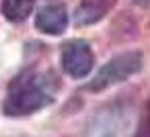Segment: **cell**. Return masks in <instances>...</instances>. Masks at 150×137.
<instances>
[{"label":"cell","instance_id":"obj_2","mask_svg":"<svg viewBox=\"0 0 150 137\" xmlns=\"http://www.w3.org/2000/svg\"><path fill=\"white\" fill-rule=\"evenodd\" d=\"M144 66V57L140 51L132 49V51H123V53H117L113 55L99 72L97 76L88 82V90L93 92H101V90H107L115 84H121L125 82L127 78H132L134 74H138Z\"/></svg>","mask_w":150,"mask_h":137},{"label":"cell","instance_id":"obj_6","mask_svg":"<svg viewBox=\"0 0 150 137\" xmlns=\"http://www.w3.org/2000/svg\"><path fill=\"white\" fill-rule=\"evenodd\" d=\"M113 6H115V0H80L76 10H74V25L76 27L95 25Z\"/></svg>","mask_w":150,"mask_h":137},{"label":"cell","instance_id":"obj_7","mask_svg":"<svg viewBox=\"0 0 150 137\" xmlns=\"http://www.w3.org/2000/svg\"><path fill=\"white\" fill-rule=\"evenodd\" d=\"M33 6H35V0H2L0 10H2V15H4L6 21H11V23H23L33 13Z\"/></svg>","mask_w":150,"mask_h":137},{"label":"cell","instance_id":"obj_5","mask_svg":"<svg viewBox=\"0 0 150 137\" xmlns=\"http://www.w3.org/2000/svg\"><path fill=\"white\" fill-rule=\"evenodd\" d=\"M37 31L45 35H62L68 27V10L64 4H47L35 17Z\"/></svg>","mask_w":150,"mask_h":137},{"label":"cell","instance_id":"obj_9","mask_svg":"<svg viewBox=\"0 0 150 137\" xmlns=\"http://www.w3.org/2000/svg\"><path fill=\"white\" fill-rule=\"evenodd\" d=\"M132 2H136V4H140V6H148L150 0H132Z\"/></svg>","mask_w":150,"mask_h":137},{"label":"cell","instance_id":"obj_3","mask_svg":"<svg viewBox=\"0 0 150 137\" xmlns=\"http://www.w3.org/2000/svg\"><path fill=\"white\" fill-rule=\"evenodd\" d=\"M125 127V108L121 102H109L93 113L84 137H121Z\"/></svg>","mask_w":150,"mask_h":137},{"label":"cell","instance_id":"obj_4","mask_svg":"<svg viewBox=\"0 0 150 137\" xmlns=\"http://www.w3.org/2000/svg\"><path fill=\"white\" fill-rule=\"evenodd\" d=\"M62 68L64 72L74 78V80H82L91 74L93 66H95V55H93V47L88 41L84 39H70L62 45Z\"/></svg>","mask_w":150,"mask_h":137},{"label":"cell","instance_id":"obj_1","mask_svg":"<svg viewBox=\"0 0 150 137\" xmlns=\"http://www.w3.org/2000/svg\"><path fill=\"white\" fill-rule=\"evenodd\" d=\"M56 90H58V82L52 74L25 70L11 82L2 110L8 117L33 115L54 102Z\"/></svg>","mask_w":150,"mask_h":137},{"label":"cell","instance_id":"obj_8","mask_svg":"<svg viewBox=\"0 0 150 137\" xmlns=\"http://www.w3.org/2000/svg\"><path fill=\"white\" fill-rule=\"evenodd\" d=\"M134 137H150V96L144 104V110H142V117H140V123H138Z\"/></svg>","mask_w":150,"mask_h":137}]
</instances>
